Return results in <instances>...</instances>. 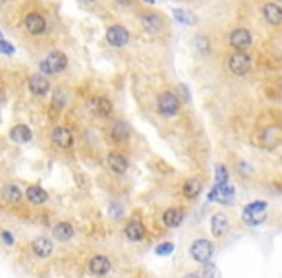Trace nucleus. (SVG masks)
Segmentation results:
<instances>
[{
    "instance_id": "nucleus-5",
    "label": "nucleus",
    "mask_w": 282,
    "mask_h": 278,
    "mask_svg": "<svg viewBox=\"0 0 282 278\" xmlns=\"http://www.w3.org/2000/svg\"><path fill=\"white\" fill-rule=\"evenodd\" d=\"M228 43L234 51L246 52L251 47V43H253V37H251L249 29H246V27H236V29L230 31Z\"/></svg>"
},
{
    "instance_id": "nucleus-1",
    "label": "nucleus",
    "mask_w": 282,
    "mask_h": 278,
    "mask_svg": "<svg viewBox=\"0 0 282 278\" xmlns=\"http://www.w3.org/2000/svg\"><path fill=\"white\" fill-rule=\"evenodd\" d=\"M66 66H68V56L60 51L49 52V54L41 60V64H39V68H41V73H43V75H54V73H60V71H64V70H66Z\"/></svg>"
},
{
    "instance_id": "nucleus-2",
    "label": "nucleus",
    "mask_w": 282,
    "mask_h": 278,
    "mask_svg": "<svg viewBox=\"0 0 282 278\" xmlns=\"http://www.w3.org/2000/svg\"><path fill=\"white\" fill-rule=\"evenodd\" d=\"M180 108H182V103H180L176 93L162 91L159 95V99H157V110H159V114L166 116V118H172V116H176L178 112H180Z\"/></svg>"
},
{
    "instance_id": "nucleus-8",
    "label": "nucleus",
    "mask_w": 282,
    "mask_h": 278,
    "mask_svg": "<svg viewBox=\"0 0 282 278\" xmlns=\"http://www.w3.org/2000/svg\"><path fill=\"white\" fill-rule=\"evenodd\" d=\"M23 25H25V29H27V33L29 35H43L47 31V19L41 16L39 12H29L25 19H23Z\"/></svg>"
},
{
    "instance_id": "nucleus-40",
    "label": "nucleus",
    "mask_w": 282,
    "mask_h": 278,
    "mask_svg": "<svg viewBox=\"0 0 282 278\" xmlns=\"http://www.w3.org/2000/svg\"><path fill=\"white\" fill-rule=\"evenodd\" d=\"M79 2H83V4H93L95 0H79Z\"/></svg>"
},
{
    "instance_id": "nucleus-14",
    "label": "nucleus",
    "mask_w": 282,
    "mask_h": 278,
    "mask_svg": "<svg viewBox=\"0 0 282 278\" xmlns=\"http://www.w3.org/2000/svg\"><path fill=\"white\" fill-rule=\"evenodd\" d=\"M89 108H91V112H93L95 116H99V118H108V116L112 114V103H110L106 97H95V99H91Z\"/></svg>"
},
{
    "instance_id": "nucleus-19",
    "label": "nucleus",
    "mask_w": 282,
    "mask_h": 278,
    "mask_svg": "<svg viewBox=\"0 0 282 278\" xmlns=\"http://www.w3.org/2000/svg\"><path fill=\"white\" fill-rule=\"evenodd\" d=\"M282 139V130L279 126H267L263 132V147L265 149H275Z\"/></svg>"
},
{
    "instance_id": "nucleus-36",
    "label": "nucleus",
    "mask_w": 282,
    "mask_h": 278,
    "mask_svg": "<svg viewBox=\"0 0 282 278\" xmlns=\"http://www.w3.org/2000/svg\"><path fill=\"white\" fill-rule=\"evenodd\" d=\"M0 52H2V54H14L16 49H14L12 43H8L6 39H2V41H0Z\"/></svg>"
},
{
    "instance_id": "nucleus-9",
    "label": "nucleus",
    "mask_w": 282,
    "mask_h": 278,
    "mask_svg": "<svg viewBox=\"0 0 282 278\" xmlns=\"http://www.w3.org/2000/svg\"><path fill=\"white\" fill-rule=\"evenodd\" d=\"M27 85H29V91L37 97H45L51 91V81L43 73H31L29 79H27Z\"/></svg>"
},
{
    "instance_id": "nucleus-11",
    "label": "nucleus",
    "mask_w": 282,
    "mask_h": 278,
    "mask_svg": "<svg viewBox=\"0 0 282 278\" xmlns=\"http://www.w3.org/2000/svg\"><path fill=\"white\" fill-rule=\"evenodd\" d=\"M230 230V220L224 212H214L211 216V232L214 238H224Z\"/></svg>"
},
{
    "instance_id": "nucleus-38",
    "label": "nucleus",
    "mask_w": 282,
    "mask_h": 278,
    "mask_svg": "<svg viewBox=\"0 0 282 278\" xmlns=\"http://www.w3.org/2000/svg\"><path fill=\"white\" fill-rule=\"evenodd\" d=\"M218 199H220V191H218V186L214 184L212 190L209 191V201H211V203H218Z\"/></svg>"
},
{
    "instance_id": "nucleus-13",
    "label": "nucleus",
    "mask_w": 282,
    "mask_h": 278,
    "mask_svg": "<svg viewBox=\"0 0 282 278\" xmlns=\"http://www.w3.org/2000/svg\"><path fill=\"white\" fill-rule=\"evenodd\" d=\"M87 267L91 275H95V277H105V275H108V271H110V259L105 257V255H95V257L89 259Z\"/></svg>"
},
{
    "instance_id": "nucleus-12",
    "label": "nucleus",
    "mask_w": 282,
    "mask_h": 278,
    "mask_svg": "<svg viewBox=\"0 0 282 278\" xmlns=\"http://www.w3.org/2000/svg\"><path fill=\"white\" fill-rule=\"evenodd\" d=\"M31 251L35 253L39 259H47V257H51L54 251V245H53V240H49L47 236H39L35 238L33 242H31Z\"/></svg>"
},
{
    "instance_id": "nucleus-32",
    "label": "nucleus",
    "mask_w": 282,
    "mask_h": 278,
    "mask_svg": "<svg viewBox=\"0 0 282 278\" xmlns=\"http://www.w3.org/2000/svg\"><path fill=\"white\" fill-rule=\"evenodd\" d=\"M267 220V212L263 214H249V216H242V222L247 226H259Z\"/></svg>"
},
{
    "instance_id": "nucleus-26",
    "label": "nucleus",
    "mask_w": 282,
    "mask_h": 278,
    "mask_svg": "<svg viewBox=\"0 0 282 278\" xmlns=\"http://www.w3.org/2000/svg\"><path fill=\"white\" fill-rule=\"evenodd\" d=\"M172 16L176 21L184 23V25H195L197 23V17H195L194 12H188V10H180V8H174L172 10Z\"/></svg>"
},
{
    "instance_id": "nucleus-27",
    "label": "nucleus",
    "mask_w": 282,
    "mask_h": 278,
    "mask_svg": "<svg viewBox=\"0 0 282 278\" xmlns=\"http://www.w3.org/2000/svg\"><path fill=\"white\" fill-rule=\"evenodd\" d=\"M267 208H269V203H267V201H261V199H257V201H253V203L246 205L244 212H242V216H249V214H263V212H267Z\"/></svg>"
},
{
    "instance_id": "nucleus-37",
    "label": "nucleus",
    "mask_w": 282,
    "mask_h": 278,
    "mask_svg": "<svg viewBox=\"0 0 282 278\" xmlns=\"http://www.w3.org/2000/svg\"><path fill=\"white\" fill-rule=\"evenodd\" d=\"M0 238H2V242L6 243L8 247H12V245H14V236H12L8 230H2V232H0Z\"/></svg>"
},
{
    "instance_id": "nucleus-42",
    "label": "nucleus",
    "mask_w": 282,
    "mask_h": 278,
    "mask_svg": "<svg viewBox=\"0 0 282 278\" xmlns=\"http://www.w3.org/2000/svg\"><path fill=\"white\" fill-rule=\"evenodd\" d=\"M145 2H147V4H155V0H145Z\"/></svg>"
},
{
    "instance_id": "nucleus-17",
    "label": "nucleus",
    "mask_w": 282,
    "mask_h": 278,
    "mask_svg": "<svg viewBox=\"0 0 282 278\" xmlns=\"http://www.w3.org/2000/svg\"><path fill=\"white\" fill-rule=\"evenodd\" d=\"M73 234H75V228L68 222V220H60V222H56L53 228V236L54 240H58V242H70L71 238H73Z\"/></svg>"
},
{
    "instance_id": "nucleus-20",
    "label": "nucleus",
    "mask_w": 282,
    "mask_h": 278,
    "mask_svg": "<svg viewBox=\"0 0 282 278\" xmlns=\"http://www.w3.org/2000/svg\"><path fill=\"white\" fill-rule=\"evenodd\" d=\"M263 17L271 23V25H281L282 23V8L279 4H273V2H267L263 8Z\"/></svg>"
},
{
    "instance_id": "nucleus-16",
    "label": "nucleus",
    "mask_w": 282,
    "mask_h": 278,
    "mask_svg": "<svg viewBox=\"0 0 282 278\" xmlns=\"http://www.w3.org/2000/svg\"><path fill=\"white\" fill-rule=\"evenodd\" d=\"M140 23L147 33H159L160 29H162V19L159 17V14H153V12H145V14H141Z\"/></svg>"
},
{
    "instance_id": "nucleus-30",
    "label": "nucleus",
    "mask_w": 282,
    "mask_h": 278,
    "mask_svg": "<svg viewBox=\"0 0 282 278\" xmlns=\"http://www.w3.org/2000/svg\"><path fill=\"white\" fill-rule=\"evenodd\" d=\"M214 184L216 186H226L228 184V170L224 164L216 166V172H214Z\"/></svg>"
},
{
    "instance_id": "nucleus-31",
    "label": "nucleus",
    "mask_w": 282,
    "mask_h": 278,
    "mask_svg": "<svg viewBox=\"0 0 282 278\" xmlns=\"http://www.w3.org/2000/svg\"><path fill=\"white\" fill-rule=\"evenodd\" d=\"M199 278H216V265H214L212 261L203 263L201 273H199Z\"/></svg>"
},
{
    "instance_id": "nucleus-41",
    "label": "nucleus",
    "mask_w": 282,
    "mask_h": 278,
    "mask_svg": "<svg viewBox=\"0 0 282 278\" xmlns=\"http://www.w3.org/2000/svg\"><path fill=\"white\" fill-rule=\"evenodd\" d=\"M118 4H130V0H116Z\"/></svg>"
},
{
    "instance_id": "nucleus-35",
    "label": "nucleus",
    "mask_w": 282,
    "mask_h": 278,
    "mask_svg": "<svg viewBox=\"0 0 282 278\" xmlns=\"http://www.w3.org/2000/svg\"><path fill=\"white\" fill-rule=\"evenodd\" d=\"M236 166H238V172H240V176H244V178H247V176H251V174H253L251 166H249L247 162H244V160H240Z\"/></svg>"
},
{
    "instance_id": "nucleus-18",
    "label": "nucleus",
    "mask_w": 282,
    "mask_h": 278,
    "mask_svg": "<svg viewBox=\"0 0 282 278\" xmlns=\"http://www.w3.org/2000/svg\"><path fill=\"white\" fill-rule=\"evenodd\" d=\"M184 208L182 207H170L162 212V222L166 228H176L184 222Z\"/></svg>"
},
{
    "instance_id": "nucleus-25",
    "label": "nucleus",
    "mask_w": 282,
    "mask_h": 278,
    "mask_svg": "<svg viewBox=\"0 0 282 278\" xmlns=\"http://www.w3.org/2000/svg\"><path fill=\"white\" fill-rule=\"evenodd\" d=\"M21 195L23 193H21L18 184H6L4 190H2V197H4V201L8 205H18L19 201H21Z\"/></svg>"
},
{
    "instance_id": "nucleus-43",
    "label": "nucleus",
    "mask_w": 282,
    "mask_h": 278,
    "mask_svg": "<svg viewBox=\"0 0 282 278\" xmlns=\"http://www.w3.org/2000/svg\"><path fill=\"white\" fill-rule=\"evenodd\" d=\"M2 39H4V37H2V33H0V41H2Z\"/></svg>"
},
{
    "instance_id": "nucleus-44",
    "label": "nucleus",
    "mask_w": 282,
    "mask_h": 278,
    "mask_svg": "<svg viewBox=\"0 0 282 278\" xmlns=\"http://www.w3.org/2000/svg\"><path fill=\"white\" fill-rule=\"evenodd\" d=\"M2 2H4V0H0V4H2Z\"/></svg>"
},
{
    "instance_id": "nucleus-21",
    "label": "nucleus",
    "mask_w": 282,
    "mask_h": 278,
    "mask_svg": "<svg viewBox=\"0 0 282 278\" xmlns=\"http://www.w3.org/2000/svg\"><path fill=\"white\" fill-rule=\"evenodd\" d=\"M201 190H203V184H201L199 178H188L182 186V193H184L186 199H197Z\"/></svg>"
},
{
    "instance_id": "nucleus-24",
    "label": "nucleus",
    "mask_w": 282,
    "mask_h": 278,
    "mask_svg": "<svg viewBox=\"0 0 282 278\" xmlns=\"http://www.w3.org/2000/svg\"><path fill=\"white\" fill-rule=\"evenodd\" d=\"M33 138V134H31V130L25 126V124H18V126H14L12 130H10V139L14 141V143H29Z\"/></svg>"
},
{
    "instance_id": "nucleus-33",
    "label": "nucleus",
    "mask_w": 282,
    "mask_h": 278,
    "mask_svg": "<svg viewBox=\"0 0 282 278\" xmlns=\"http://www.w3.org/2000/svg\"><path fill=\"white\" fill-rule=\"evenodd\" d=\"M66 106V93L62 89H56V93L53 95V108L62 110Z\"/></svg>"
},
{
    "instance_id": "nucleus-23",
    "label": "nucleus",
    "mask_w": 282,
    "mask_h": 278,
    "mask_svg": "<svg viewBox=\"0 0 282 278\" xmlns=\"http://www.w3.org/2000/svg\"><path fill=\"white\" fill-rule=\"evenodd\" d=\"M25 197L31 205H45L49 201V193L43 190L41 186H29L25 191Z\"/></svg>"
},
{
    "instance_id": "nucleus-15",
    "label": "nucleus",
    "mask_w": 282,
    "mask_h": 278,
    "mask_svg": "<svg viewBox=\"0 0 282 278\" xmlns=\"http://www.w3.org/2000/svg\"><path fill=\"white\" fill-rule=\"evenodd\" d=\"M106 164H108V168L114 174H126V170H128V160H126V156H124L122 153H118V151H108V155H106Z\"/></svg>"
},
{
    "instance_id": "nucleus-7",
    "label": "nucleus",
    "mask_w": 282,
    "mask_h": 278,
    "mask_svg": "<svg viewBox=\"0 0 282 278\" xmlns=\"http://www.w3.org/2000/svg\"><path fill=\"white\" fill-rule=\"evenodd\" d=\"M106 41H108L110 47L122 49V47L128 45V41H130V31L124 25H110L106 29Z\"/></svg>"
},
{
    "instance_id": "nucleus-3",
    "label": "nucleus",
    "mask_w": 282,
    "mask_h": 278,
    "mask_svg": "<svg viewBox=\"0 0 282 278\" xmlns=\"http://www.w3.org/2000/svg\"><path fill=\"white\" fill-rule=\"evenodd\" d=\"M212 253H214V245H212L211 240H207V238H199V240H195L192 243V247H190V255H192V259L195 263H207V261H211Z\"/></svg>"
},
{
    "instance_id": "nucleus-6",
    "label": "nucleus",
    "mask_w": 282,
    "mask_h": 278,
    "mask_svg": "<svg viewBox=\"0 0 282 278\" xmlns=\"http://www.w3.org/2000/svg\"><path fill=\"white\" fill-rule=\"evenodd\" d=\"M51 141H53L54 147L64 151V149H70L73 145V134L68 126H56L51 134Z\"/></svg>"
},
{
    "instance_id": "nucleus-10",
    "label": "nucleus",
    "mask_w": 282,
    "mask_h": 278,
    "mask_svg": "<svg viewBox=\"0 0 282 278\" xmlns=\"http://www.w3.org/2000/svg\"><path fill=\"white\" fill-rule=\"evenodd\" d=\"M124 234H126V238L130 242H143L145 236H147V228L140 218H132L124 228Z\"/></svg>"
},
{
    "instance_id": "nucleus-29",
    "label": "nucleus",
    "mask_w": 282,
    "mask_h": 278,
    "mask_svg": "<svg viewBox=\"0 0 282 278\" xmlns=\"http://www.w3.org/2000/svg\"><path fill=\"white\" fill-rule=\"evenodd\" d=\"M174 249H176V245H174L172 242H162L155 247V253H157L159 257H168V255H172V253H174Z\"/></svg>"
},
{
    "instance_id": "nucleus-39",
    "label": "nucleus",
    "mask_w": 282,
    "mask_h": 278,
    "mask_svg": "<svg viewBox=\"0 0 282 278\" xmlns=\"http://www.w3.org/2000/svg\"><path fill=\"white\" fill-rule=\"evenodd\" d=\"M182 278H199V275H195V273H188V275H184Z\"/></svg>"
},
{
    "instance_id": "nucleus-22",
    "label": "nucleus",
    "mask_w": 282,
    "mask_h": 278,
    "mask_svg": "<svg viewBox=\"0 0 282 278\" xmlns=\"http://www.w3.org/2000/svg\"><path fill=\"white\" fill-rule=\"evenodd\" d=\"M108 134H110V138H112L114 143H126L128 138H130V130H128V126L122 120L114 122L110 126V130H108Z\"/></svg>"
},
{
    "instance_id": "nucleus-4",
    "label": "nucleus",
    "mask_w": 282,
    "mask_h": 278,
    "mask_svg": "<svg viewBox=\"0 0 282 278\" xmlns=\"http://www.w3.org/2000/svg\"><path fill=\"white\" fill-rule=\"evenodd\" d=\"M226 64H228V70L234 75H247L249 70H251V58H249V54H246V52L234 51L228 56Z\"/></svg>"
},
{
    "instance_id": "nucleus-28",
    "label": "nucleus",
    "mask_w": 282,
    "mask_h": 278,
    "mask_svg": "<svg viewBox=\"0 0 282 278\" xmlns=\"http://www.w3.org/2000/svg\"><path fill=\"white\" fill-rule=\"evenodd\" d=\"M194 45L195 49H197V52H201V54H209L211 52V41H209L207 35H197Z\"/></svg>"
},
{
    "instance_id": "nucleus-34",
    "label": "nucleus",
    "mask_w": 282,
    "mask_h": 278,
    "mask_svg": "<svg viewBox=\"0 0 282 278\" xmlns=\"http://www.w3.org/2000/svg\"><path fill=\"white\" fill-rule=\"evenodd\" d=\"M108 212H110V216H112L114 220H120V218L124 216V208H122V205H120L118 201L110 203V207H108Z\"/></svg>"
}]
</instances>
